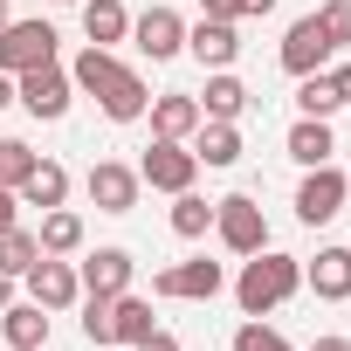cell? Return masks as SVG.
<instances>
[{"label": "cell", "instance_id": "cell-1", "mask_svg": "<svg viewBox=\"0 0 351 351\" xmlns=\"http://www.w3.org/2000/svg\"><path fill=\"white\" fill-rule=\"evenodd\" d=\"M296 289H303V262H296V255H276V248H255V255L241 262V276H234V303H241L248 317L282 310Z\"/></svg>", "mask_w": 351, "mask_h": 351}, {"label": "cell", "instance_id": "cell-2", "mask_svg": "<svg viewBox=\"0 0 351 351\" xmlns=\"http://www.w3.org/2000/svg\"><path fill=\"white\" fill-rule=\"evenodd\" d=\"M14 104H21L28 117L56 124V117H69L76 83H69V69H62V62H35V69H21V76H14Z\"/></svg>", "mask_w": 351, "mask_h": 351}, {"label": "cell", "instance_id": "cell-3", "mask_svg": "<svg viewBox=\"0 0 351 351\" xmlns=\"http://www.w3.org/2000/svg\"><path fill=\"white\" fill-rule=\"evenodd\" d=\"M221 289H228V269H221V262H207V255L172 262V269H158V276H152V296H165V303H214Z\"/></svg>", "mask_w": 351, "mask_h": 351}, {"label": "cell", "instance_id": "cell-4", "mask_svg": "<svg viewBox=\"0 0 351 351\" xmlns=\"http://www.w3.org/2000/svg\"><path fill=\"white\" fill-rule=\"evenodd\" d=\"M214 234L228 255H255V248H269V214L248 193H228V200H214Z\"/></svg>", "mask_w": 351, "mask_h": 351}, {"label": "cell", "instance_id": "cell-5", "mask_svg": "<svg viewBox=\"0 0 351 351\" xmlns=\"http://www.w3.org/2000/svg\"><path fill=\"white\" fill-rule=\"evenodd\" d=\"M138 180H145L152 193H186V186L200 180V158H193L180 138H152V152L138 158Z\"/></svg>", "mask_w": 351, "mask_h": 351}, {"label": "cell", "instance_id": "cell-6", "mask_svg": "<svg viewBox=\"0 0 351 351\" xmlns=\"http://www.w3.org/2000/svg\"><path fill=\"white\" fill-rule=\"evenodd\" d=\"M351 200V180L337 165H310L303 172V186H296V221L303 228H324V221H337V207Z\"/></svg>", "mask_w": 351, "mask_h": 351}, {"label": "cell", "instance_id": "cell-7", "mask_svg": "<svg viewBox=\"0 0 351 351\" xmlns=\"http://www.w3.org/2000/svg\"><path fill=\"white\" fill-rule=\"evenodd\" d=\"M83 186H90V207H97V214H131V207H138V193H145L138 165H117V158H97Z\"/></svg>", "mask_w": 351, "mask_h": 351}, {"label": "cell", "instance_id": "cell-8", "mask_svg": "<svg viewBox=\"0 0 351 351\" xmlns=\"http://www.w3.org/2000/svg\"><path fill=\"white\" fill-rule=\"evenodd\" d=\"M35 62H56V28L49 21H8V28H0V69L21 76Z\"/></svg>", "mask_w": 351, "mask_h": 351}, {"label": "cell", "instance_id": "cell-9", "mask_svg": "<svg viewBox=\"0 0 351 351\" xmlns=\"http://www.w3.org/2000/svg\"><path fill=\"white\" fill-rule=\"evenodd\" d=\"M186 56H193L200 69H234V56H241V21H214V14L186 21Z\"/></svg>", "mask_w": 351, "mask_h": 351}, {"label": "cell", "instance_id": "cell-10", "mask_svg": "<svg viewBox=\"0 0 351 351\" xmlns=\"http://www.w3.org/2000/svg\"><path fill=\"white\" fill-rule=\"evenodd\" d=\"M21 282H28V303H42L49 317H56V310H69V303H83L76 262H62V255H42V262H35V269H28Z\"/></svg>", "mask_w": 351, "mask_h": 351}, {"label": "cell", "instance_id": "cell-11", "mask_svg": "<svg viewBox=\"0 0 351 351\" xmlns=\"http://www.w3.org/2000/svg\"><path fill=\"white\" fill-rule=\"evenodd\" d=\"M276 56H282V69H289V76H317L337 49H330L324 21H317V14H303V21H289V35H282V49H276Z\"/></svg>", "mask_w": 351, "mask_h": 351}, {"label": "cell", "instance_id": "cell-12", "mask_svg": "<svg viewBox=\"0 0 351 351\" xmlns=\"http://www.w3.org/2000/svg\"><path fill=\"white\" fill-rule=\"evenodd\" d=\"M131 35H138V49H145L152 62L186 56V21H180V8H145V14L131 21Z\"/></svg>", "mask_w": 351, "mask_h": 351}, {"label": "cell", "instance_id": "cell-13", "mask_svg": "<svg viewBox=\"0 0 351 351\" xmlns=\"http://www.w3.org/2000/svg\"><path fill=\"white\" fill-rule=\"evenodd\" d=\"M131 255L124 248H97V255H83L76 262V282H83V296H124L131 289Z\"/></svg>", "mask_w": 351, "mask_h": 351}, {"label": "cell", "instance_id": "cell-14", "mask_svg": "<svg viewBox=\"0 0 351 351\" xmlns=\"http://www.w3.org/2000/svg\"><path fill=\"white\" fill-rule=\"evenodd\" d=\"M145 117H152V138H180V145H186L207 110H200V97H186V90H165V97L145 104Z\"/></svg>", "mask_w": 351, "mask_h": 351}, {"label": "cell", "instance_id": "cell-15", "mask_svg": "<svg viewBox=\"0 0 351 351\" xmlns=\"http://www.w3.org/2000/svg\"><path fill=\"white\" fill-rule=\"evenodd\" d=\"M303 282L324 296V303H344L351 296V248H317L303 262Z\"/></svg>", "mask_w": 351, "mask_h": 351}, {"label": "cell", "instance_id": "cell-16", "mask_svg": "<svg viewBox=\"0 0 351 351\" xmlns=\"http://www.w3.org/2000/svg\"><path fill=\"white\" fill-rule=\"evenodd\" d=\"M0 337H8V351H49V310L42 303H8L0 310Z\"/></svg>", "mask_w": 351, "mask_h": 351}, {"label": "cell", "instance_id": "cell-17", "mask_svg": "<svg viewBox=\"0 0 351 351\" xmlns=\"http://www.w3.org/2000/svg\"><path fill=\"white\" fill-rule=\"evenodd\" d=\"M97 104H104V117H110V124H138V117H145V104H152V90H145V76H138V69H117V76H110V90H104Z\"/></svg>", "mask_w": 351, "mask_h": 351}, {"label": "cell", "instance_id": "cell-18", "mask_svg": "<svg viewBox=\"0 0 351 351\" xmlns=\"http://www.w3.org/2000/svg\"><path fill=\"white\" fill-rule=\"evenodd\" d=\"M14 193H21V207H42V214H49V207H62V200H69V165L42 158V165L28 172V180L14 186Z\"/></svg>", "mask_w": 351, "mask_h": 351}, {"label": "cell", "instance_id": "cell-19", "mask_svg": "<svg viewBox=\"0 0 351 351\" xmlns=\"http://www.w3.org/2000/svg\"><path fill=\"white\" fill-rule=\"evenodd\" d=\"M200 110H207V117H221V124H234V117L248 110V83H241L234 69H214V76H207V90H200Z\"/></svg>", "mask_w": 351, "mask_h": 351}, {"label": "cell", "instance_id": "cell-20", "mask_svg": "<svg viewBox=\"0 0 351 351\" xmlns=\"http://www.w3.org/2000/svg\"><path fill=\"white\" fill-rule=\"evenodd\" d=\"M193 158H200V165H214V172H221V165H234V158H241V131H234V124H221V117H200V131H193Z\"/></svg>", "mask_w": 351, "mask_h": 351}, {"label": "cell", "instance_id": "cell-21", "mask_svg": "<svg viewBox=\"0 0 351 351\" xmlns=\"http://www.w3.org/2000/svg\"><path fill=\"white\" fill-rule=\"evenodd\" d=\"M330 152H337V138H330V124L324 117H296L289 124V158L310 172V165H330Z\"/></svg>", "mask_w": 351, "mask_h": 351}, {"label": "cell", "instance_id": "cell-22", "mask_svg": "<svg viewBox=\"0 0 351 351\" xmlns=\"http://www.w3.org/2000/svg\"><path fill=\"white\" fill-rule=\"evenodd\" d=\"M35 241H42V255H76L83 248V214L76 207H49L42 228H35Z\"/></svg>", "mask_w": 351, "mask_h": 351}, {"label": "cell", "instance_id": "cell-23", "mask_svg": "<svg viewBox=\"0 0 351 351\" xmlns=\"http://www.w3.org/2000/svg\"><path fill=\"white\" fill-rule=\"evenodd\" d=\"M83 35H90L97 49L124 42V35H131V14H124V0H83Z\"/></svg>", "mask_w": 351, "mask_h": 351}, {"label": "cell", "instance_id": "cell-24", "mask_svg": "<svg viewBox=\"0 0 351 351\" xmlns=\"http://www.w3.org/2000/svg\"><path fill=\"white\" fill-rule=\"evenodd\" d=\"M117 69H124V62H117V56H110V49H97V42H90V49H83V56H76V62H69V83H76V90H83V97H104V90H110V76H117Z\"/></svg>", "mask_w": 351, "mask_h": 351}, {"label": "cell", "instance_id": "cell-25", "mask_svg": "<svg viewBox=\"0 0 351 351\" xmlns=\"http://www.w3.org/2000/svg\"><path fill=\"white\" fill-rule=\"evenodd\" d=\"M207 228H214V200H200L193 186L172 193V234H180V241H200Z\"/></svg>", "mask_w": 351, "mask_h": 351}, {"label": "cell", "instance_id": "cell-26", "mask_svg": "<svg viewBox=\"0 0 351 351\" xmlns=\"http://www.w3.org/2000/svg\"><path fill=\"white\" fill-rule=\"evenodd\" d=\"M35 262H42V241H35V234H28V228L14 221L8 234H0V276H14V282H21V276H28Z\"/></svg>", "mask_w": 351, "mask_h": 351}, {"label": "cell", "instance_id": "cell-27", "mask_svg": "<svg viewBox=\"0 0 351 351\" xmlns=\"http://www.w3.org/2000/svg\"><path fill=\"white\" fill-rule=\"evenodd\" d=\"M83 337L104 351L117 344V296H83Z\"/></svg>", "mask_w": 351, "mask_h": 351}, {"label": "cell", "instance_id": "cell-28", "mask_svg": "<svg viewBox=\"0 0 351 351\" xmlns=\"http://www.w3.org/2000/svg\"><path fill=\"white\" fill-rule=\"evenodd\" d=\"M296 110H303V117H330V110H344L324 69H317V76H296Z\"/></svg>", "mask_w": 351, "mask_h": 351}, {"label": "cell", "instance_id": "cell-29", "mask_svg": "<svg viewBox=\"0 0 351 351\" xmlns=\"http://www.w3.org/2000/svg\"><path fill=\"white\" fill-rule=\"evenodd\" d=\"M145 330H158V317H152V303H145V296H131V289H124V296H117V344H138Z\"/></svg>", "mask_w": 351, "mask_h": 351}, {"label": "cell", "instance_id": "cell-30", "mask_svg": "<svg viewBox=\"0 0 351 351\" xmlns=\"http://www.w3.org/2000/svg\"><path fill=\"white\" fill-rule=\"evenodd\" d=\"M35 165H42V152H35V145H21V138H0V186H21Z\"/></svg>", "mask_w": 351, "mask_h": 351}, {"label": "cell", "instance_id": "cell-31", "mask_svg": "<svg viewBox=\"0 0 351 351\" xmlns=\"http://www.w3.org/2000/svg\"><path fill=\"white\" fill-rule=\"evenodd\" d=\"M234 351H289V344H282V330H276V324H262V317H248V324L234 330Z\"/></svg>", "mask_w": 351, "mask_h": 351}, {"label": "cell", "instance_id": "cell-32", "mask_svg": "<svg viewBox=\"0 0 351 351\" xmlns=\"http://www.w3.org/2000/svg\"><path fill=\"white\" fill-rule=\"evenodd\" d=\"M317 21H324L330 49H351V0H324V8H317Z\"/></svg>", "mask_w": 351, "mask_h": 351}, {"label": "cell", "instance_id": "cell-33", "mask_svg": "<svg viewBox=\"0 0 351 351\" xmlns=\"http://www.w3.org/2000/svg\"><path fill=\"white\" fill-rule=\"evenodd\" d=\"M200 14H214V21H248V14H276V0H200Z\"/></svg>", "mask_w": 351, "mask_h": 351}, {"label": "cell", "instance_id": "cell-34", "mask_svg": "<svg viewBox=\"0 0 351 351\" xmlns=\"http://www.w3.org/2000/svg\"><path fill=\"white\" fill-rule=\"evenodd\" d=\"M131 351H180V337H172V330H145Z\"/></svg>", "mask_w": 351, "mask_h": 351}, {"label": "cell", "instance_id": "cell-35", "mask_svg": "<svg viewBox=\"0 0 351 351\" xmlns=\"http://www.w3.org/2000/svg\"><path fill=\"white\" fill-rule=\"evenodd\" d=\"M14 214H21V193H14V186H0V234L14 228Z\"/></svg>", "mask_w": 351, "mask_h": 351}, {"label": "cell", "instance_id": "cell-36", "mask_svg": "<svg viewBox=\"0 0 351 351\" xmlns=\"http://www.w3.org/2000/svg\"><path fill=\"white\" fill-rule=\"evenodd\" d=\"M330 76V90H337V104H351V62H337V69H324Z\"/></svg>", "mask_w": 351, "mask_h": 351}, {"label": "cell", "instance_id": "cell-37", "mask_svg": "<svg viewBox=\"0 0 351 351\" xmlns=\"http://www.w3.org/2000/svg\"><path fill=\"white\" fill-rule=\"evenodd\" d=\"M310 351H351V337H317Z\"/></svg>", "mask_w": 351, "mask_h": 351}, {"label": "cell", "instance_id": "cell-38", "mask_svg": "<svg viewBox=\"0 0 351 351\" xmlns=\"http://www.w3.org/2000/svg\"><path fill=\"white\" fill-rule=\"evenodd\" d=\"M8 104H14V76H8V69H0V110H8Z\"/></svg>", "mask_w": 351, "mask_h": 351}, {"label": "cell", "instance_id": "cell-39", "mask_svg": "<svg viewBox=\"0 0 351 351\" xmlns=\"http://www.w3.org/2000/svg\"><path fill=\"white\" fill-rule=\"evenodd\" d=\"M14 303V276H0V310H8Z\"/></svg>", "mask_w": 351, "mask_h": 351}, {"label": "cell", "instance_id": "cell-40", "mask_svg": "<svg viewBox=\"0 0 351 351\" xmlns=\"http://www.w3.org/2000/svg\"><path fill=\"white\" fill-rule=\"evenodd\" d=\"M0 28H8V0H0Z\"/></svg>", "mask_w": 351, "mask_h": 351}, {"label": "cell", "instance_id": "cell-41", "mask_svg": "<svg viewBox=\"0 0 351 351\" xmlns=\"http://www.w3.org/2000/svg\"><path fill=\"white\" fill-rule=\"evenodd\" d=\"M62 8H83V0H62Z\"/></svg>", "mask_w": 351, "mask_h": 351}, {"label": "cell", "instance_id": "cell-42", "mask_svg": "<svg viewBox=\"0 0 351 351\" xmlns=\"http://www.w3.org/2000/svg\"><path fill=\"white\" fill-rule=\"evenodd\" d=\"M8 8H14V0H8Z\"/></svg>", "mask_w": 351, "mask_h": 351}, {"label": "cell", "instance_id": "cell-43", "mask_svg": "<svg viewBox=\"0 0 351 351\" xmlns=\"http://www.w3.org/2000/svg\"><path fill=\"white\" fill-rule=\"evenodd\" d=\"M344 180H351V172H344Z\"/></svg>", "mask_w": 351, "mask_h": 351}]
</instances>
